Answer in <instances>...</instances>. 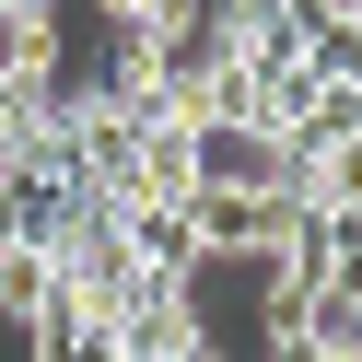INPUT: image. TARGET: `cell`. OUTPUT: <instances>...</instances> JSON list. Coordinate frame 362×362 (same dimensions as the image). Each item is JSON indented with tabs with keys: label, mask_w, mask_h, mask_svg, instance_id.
I'll list each match as a JSON object with an SVG mask.
<instances>
[{
	"label": "cell",
	"mask_w": 362,
	"mask_h": 362,
	"mask_svg": "<svg viewBox=\"0 0 362 362\" xmlns=\"http://www.w3.org/2000/svg\"><path fill=\"white\" fill-rule=\"evenodd\" d=\"M187 187H292V129H269V117H187Z\"/></svg>",
	"instance_id": "obj_1"
},
{
	"label": "cell",
	"mask_w": 362,
	"mask_h": 362,
	"mask_svg": "<svg viewBox=\"0 0 362 362\" xmlns=\"http://www.w3.org/2000/svg\"><path fill=\"white\" fill-rule=\"evenodd\" d=\"M304 71L315 82H362V24H351V12H315V24H304Z\"/></svg>",
	"instance_id": "obj_2"
},
{
	"label": "cell",
	"mask_w": 362,
	"mask_h": 362,
	"mask_svg": "<svg viewBox=\"0 0 362 362\" xmlns=\"http://www.w3.org/2000/svg\"><path fill=\"white\" fill-rule=\"evenodd\" d=\"M105 35H199V0H94Z\"/></svg>",
	"instance_id": "obj_3"
},
{
	"label": "cell",
	"mask_w": 362,
	"mask_h": 362,
	"mask_svg": "<svg viewBox=\"0 0 362 362\" xmlns=\"http://www.w3.org/2000/svg\"><path fill=\"white\" fill-rule=\"evenodd\" d=\"M47 12H59V0H0V24H47Z\"/></svg>",
	"instance_id": "obj_4"
}]
</instances>
